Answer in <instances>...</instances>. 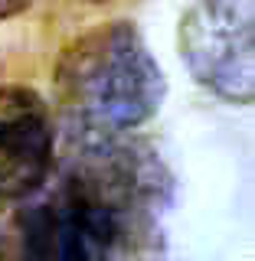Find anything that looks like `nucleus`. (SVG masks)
Returning a JSON list of instances; mask_svg holds the SVG:
<instances>
[{
  "label": "nucleus",
  "mask_w": 255,
  "mask_h": 261,
  "mask_svg": "<svg viewBox=\"0 0 255 261\" xmlns=\"http://www.w3.org/2000/svg\"><path fill=\"white\" fill-rule=\"evenodd\" d=\"M174 190V173L144 137L69 121L59 206L85 222L111 251H160Z\"/></svg>",
  "instance_id": "f257e3e1"
},
{
  "label": "nucleus",
  "mask_w": 255,
  "mask_h": 261,
  "mask_svg": "<svg viewBox=\"0 0 255 261\" xmlns=\"http://www.w3.org/2000/svg\"><path fill=\"white\" fill-rule=\"evenodd\" d=\"M56 88L69 121L134 130L160 111L167 75L134 23L114 20L76 36L56 62Z\"/></svg>",
  "instance_id": "f03ea898"
},
{
  "label": "nucleus",
  "mask_w": 255,
  "mask_h": 261,
  "mask_svg": "<svg viewBox=\"0 0 255 261\" xmlns=\"http://www.w3.org/2000/svg\"><path fill=\"white\" fill-rule=\"evenodd\" d=\"M180 56L206 92L249 105L255 95V0H196L180 20Z\"/></svg>",
  "instance_id": "7ed1b4c3"
},
{
  "label": "nucleus",
  "mask_w": 255,
  "mask_h": 261,
  "mask_svg": "<svg viewBox=\"0 0 255 261\" xmlns=\"http://www.w3.org/2000/svg\"><path fill=\"white\" fill-rule=\"evenodd\" d=\"M85 4H111V0H85Z\"/></svg>",
  "instance_id": "6e6552de"
},
{
  "label": "nucleus",
  "mask_w": 255,
  "mask_h": 261,
  "mask_svg": "<svg viewBox=\"0 0 255 261\" xmlns=\"http://www.w3.org/2000/svg\"><path fill=\"white\" fill-rule=\"evenodd\" d=\"M111 255L114 251L92 228L59 206V228H56V245L49 261H111Z\"/></svg>",
  "instance_id": "423d86ee"
},
{
  "label": "nucleus",
  "mask_w": 255,
  "mask_h": 261,
  "mask_svg": "<svg viewBox=\"0 0 255 261\" xmlns=\"http://www.w3.org/2000/svg\"><path fill=\"white\" fill-rule=\"evenodd\" d=\"M59 228V206H33L16 212L0 228V261H49Z\"/></svg>",
  "instance_id": "39448f33"
},
{
  "label": "nucleus",
  "mask_w": 255,
  "mask_h": 261,
  "mask_svg": "<svg viewBox=\"0 0 255 261\" xmlns=\"http://www.w3.org/2000/svg\"><path fill=\"white\" fill-rule=\"evenodd\" d=\"M56 167V124L49 105L27 85L0 88V212L46 186Z\"/></svg>",
  "instance_id": "20e7f679"
},
{
  "label": "nucleus",
  "mask_w": 255,
  "mask_h": 261,
  "mask_svg": "<svg viewBox=\"0 0 255 261\" xmlns=\"http://www.w3.org/2000/svg\"><path fill=\"white\" fill-rule=\"evenodd\" d=\"M36 0H0V20H10V16L30 10Z\"/></svg>",
  "instance_id": "0eeeda50"
}]
</instances>
